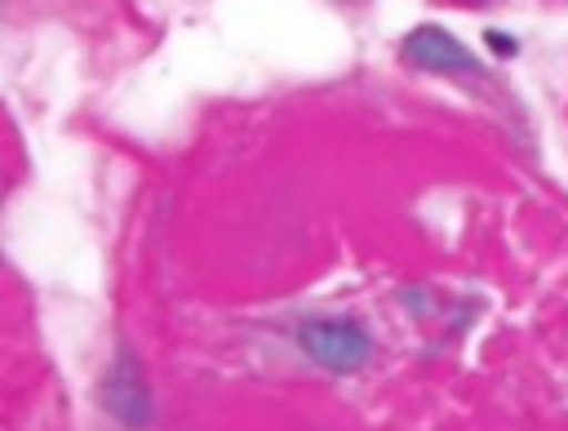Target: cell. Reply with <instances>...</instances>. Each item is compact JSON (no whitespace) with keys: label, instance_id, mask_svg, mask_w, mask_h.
I'll list each match as a JSON object with an SVG mask.
<instances>
[{"label":"cell","instance_id":"obj_1","mask_svg":"<svg viewBox=\"0 0 568 431\" xmlns=\"http://www.w3.org/2000/svg\"><path fill=\"white\" fill-rule=\"evenodd\" d=\"M297 347L328 373H359L373 360V333L351 315H315L297 324Z\"/></svg>","mask_w":568,"mask_h":431},{"label":"cell","instance_id":"obj_2","mask_svg":"<svg viewBox=\"0 0 568 431\" xmlns=\"http://www.w3.org/2000/svg\"><path fill=\"white\" fill-rule=\"evenodd\" d=\"M98 404L129 431H142L151 422V382L142 373V360L129 347H115V355L106 360L102 378H98Z\"/></svg>","mask_w":568,"mask_h":431},{"label":"cell","instance_id":"obj_3","mask_svg":"<svg viewBox=\"0 0 568 431\" xmlns=\"http://www.w3.org/2000/svg\"><path fill=\"white\" fill-rule=\"evenodd\" d=\"M399 58L417 71H430V76H475L479 71V58L448 27H435V22L413 27L399 44Z\"/></svg>","mask_w":568,"mask_h":431},{"label":"cell","instance_id":"obj_4","mask_svg":"<svg viewBox=\"0 0 568 431\" xmlns=\"http://www.w3.org/2000/svg\"><path fill=\"white\" fill-rule=\"evenodd\" d=\"M484 40H488V49H493L497 58H515V53H519V40H515L510 31H497V27H493V31H484Z\"/></svg>","mask_w":568,"mask_h":431},{"label":"cell","instance_id":"obj_5","mask_svg":"<svg viewBox=\"0 0 568 431\" xmlns=\"http://www.w3.org/2000/svg\"><path fill=\"white\" fill-rule=\"evenodd\" d=\"M462 4H479V0H462Z\"/></svg>","mask_w":568,"mask_h":431}]
</instances>
